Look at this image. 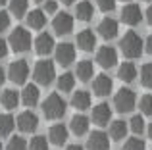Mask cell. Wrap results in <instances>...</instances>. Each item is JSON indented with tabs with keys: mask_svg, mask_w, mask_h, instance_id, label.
Wrapping results in <instances>:
<instances>
[{
	"mask_svg": "<svg viewBox=\"0 0 152 150\" xmlns=\"http://www.w3.org/2000/svg\"><path fill=\"white\" fill-rule=\"evenodd\" d=\"M119 46H121L123 56H127V58H139L142 54V46H145V42H142V39L139 37L135 31H129V33L123 35V39L119 41Z\"/></svg>",
	"mask_w": 152,
	"mask_h": 150,
	"instance_id": "1",
	"label": "cell"
},
{
	"mask_svg": "<svg viewBox=\"0 0 152 150\" xmlns=\"http://www.w3.org/2000/svg\"><path fill=\"white\" fill-rule=\"evenodd\" d=\"M42 114L48 119H60L66 114V100L60 94H50L45 102H42Z\"/></svg>",
	"mask_w": 152,
	"mask_h": 150,
	"instance_id": "2",
	"label": "cell"
},
{
	"mask_svg": "<svg viewBox=\"0 0 152 150\" xmlns=\"http://www.w3.org/2000/svg\"><path fill=\"white\" fill-rule=\"evenodd\" d=\"M8 46H12V50L14 52H27V50L31 48V35L27 29H23V27H18V29L12 31L10 39H8Z\"/></svg>",
	"mask_w": 152,
	"mask_h": 150,
	"instance_id": "3",
	"label": "cell"
},
{
	"mask_svg": "<svg viewBox=\"0 0 152 150\" xmlns=\"http://www.w3.org/2000/svg\"><path fill=\"white\" fill-rule=\"evenodd\" d=\"M135 104H137V96H135V92L131 89H119L118 92H115L114 106H115V110H118L119 114L131 112V110L135 108Z\"/></svg>",
	"mask_w": 152,
	"mask_h": 150,
	"instance_id": "4",
	"label": "cell"
},
{
	"mask_svg": "<svg viewBox=\"0 0 152 150\" xmlns=\"http://www.w3.org/2000/svg\"><path fill=\"white\" fill-rule=\"evenodd\" d=\"M33 77L35 81L39 83V85H50L52 81H54L56 77V69H54V64L48 60H42V62H37V66H35L33 69Z\"/></svg>",
	"mask_w": 152,
	"mask_h": 150,
	"instance_id": "5",
	"label": "cell"
},
{
	"mask_svg": "<svg viewBox=\"0 0 152 150\" xmlns=\"http://www.w3.org/2000/svg\"><path fill=\"white\" fill-rule=\"evenodd\" d=\"M8 77H10L12 83L15 85H23L29 77V64L25 60H18L8 68Z\"/></svg>",
	"mask_w": 152,
	"mask_h": 150,
	"instance_id": "6",
	"label": "cell"
},
{
	"mask_svg": "<svg viewBox=\"0 0 152 150\" xmlns=\"http://www.w3.org/2000/svg\"><path fill=\"white\" fill-rule=\"evenodd\" d=\"M15 125H18L19 131H23V133H33L35 129L39 127V117H37V114H33L31 110H27V112H21L18 116Z\"/></svg>",
	"mask_w": 152,
	"mask_h": 150,
	"instance_id": "7",
	"label": "cell"
},
{
	"mask_svg": "<svg viewBox=\"0 0 152 150\" xmlns=\"http://www.w3.org/2000/svg\"><path fill=\"white\" fill-rule=\"evenodd\" d=\"M75 60V46L69 42H62L56 46V62L60 66H69Z\"/></svg>",
	"mask_w": 152,
	"mask_h": 150,
	"instance_id": "8",
	"label": "cell"
},
{
	"mask_svg": "<svg viewBox=\"0 0 152 150\" xmlns=\"http://www.w3.org/2000/svg\"><path fill=\"white\" fill-rule=\"evenodd\" d=\"M118 31H119V25L115 19L112 17H104L100 23H98V35L104 39V41H112V39L118 37Z\"/></svg>",
	"mask_w": 152,
	"mask_h": 150,
	"instance_id": "9",
	"label": "cell"
},
{
	"mask_svg": "<svg viewBox=\"0 0 152 150\" xmlns=\"http://www.w3.org/2000/svg\"><path fill=\"white\" fill-rule=\"evenodd\" d=\"M96 62L102 66L104 69H110L118 64V52H115L112 46H102L96 52Z\"/></svg>",
	"mask_w": 152,
	"mask_h": 150,
	"instance_id": "10",
	"label": "cell"
},
{
	"mask_svg": "<svg viewBox=\"0 0 152 150\" xmlns=\"http://www.w3.org/2000/svg\"><path fill=\"white\" fill-rule=\"evenodd\" d=\"M52 27H54V31L58 35H67V33L73 31V17L69 14H66V12H62V14H58L54 17Z\"/></svg>",
	"mask_w": 152,
	"mask_h": 150,
	"instance_id": "11",
	"label": "cell"
},
{
	"mask_svg": "<svg viewBox=\"0 0 152 150\" xmlns=\"http://www.w3.org/2000/svg\"><path fill=\"white\" fill-rule=\"evenodd\" d=\"M87 148L89 150H108L110 148V139L102 131H93L87 139Z\"/></svg>",
	"mask_w": 152,
	"mask_h": 150,
	"instance_id": "12",
	"label": "cell"
},
{
	"mask_svg": "<svg viewBox=\"0 0 152 150\" xmlns=\"http://www.w3.org/2000/svg\"><path fill=\"white\" fill-rule=\"evenodd\" d=\"M141 19H142V12L137 4H127V6H123V10H121V21L123 23H127V25H137V23H141Z\"/></svg>",
	"mask_w": 152,
	"mask_h": 150,
	"instance_id": "13",
	"label": "cell"
},
{
	"mask_svg": "<svg viewBox=\"0 0 152 150\" xmlns=\"http://www.w3.org/2000/svg\"><path fill=\"white\" fill-rule=\"evenodd\" d=\"M54 37L48 33H41L37 37V41H35V50H37V54H41V56H46V54H50L52 50H54Z\"/></svg>",
	"mask_w": 152,
	"mask_h": 150,
	"instance_id": "14",
	"label": "cell"
},
{
	"mask_svg": "<svg viewBox=\"0 0 152 150\" xmlns=\"http://www.w3.org/2000/svg\"><path fill=\"white\" fill-rule=\"evenodd\" d=\"M77 46L81 50H85V52H91V50L96 46V37H94V33L91 29H83L81 33L77 35Z\"/></svg>",
	"mask_w": 152,
	"mask_h": 150,
	"instance_id": "15",
	"label": "cell"
},
{
	"mask_svg": "<svg viewBox=\"0 0 152 150\" xmlns=\"http://www.w3.org/2000/svg\"><path fill=\"white\" fill-rule=\"evenodd\" d=\"M110 117H112V110L106 102H100L98 106L93 108V121L96 125H108Z\"/></svg>",
	"mask_w": 152,
	"mask_h": 150,
	"instance_id": "16",
	"label": "cell"
},
{
	"mask_svg": "<svg viewBox=\"0 0 152 150\" xmlns=\"http://www.w3.org/2000/svg\"><path fill=\"white\" fill-rule=\"evenodd\" d=\"M93 89H94V94H98V96H106V94L112 92V89H114V81H112L108 75H98L96 79H94L93 83Z\"/></svg>",
	"mask_w": 152,
	"mask_h": 150,
	"instance_id": "17",
	"label": "cell"
},
{
	"mask_svg": "<svg viewBox=\"0 0 152 150\" xmlns=\"http://www.w3.org/2000/svg\"><path fill=\"white\" fill-rule=\"evenodd\" d=\"M67 133H69V131H67L66 125H62V123L52 125L50 131H48V139H50L52 144H56V146H62V144H66V141H67Z\"/></svg>",
	"mask_w": 152,
	"mask_h": 150,
	"instance_id": "18",
	"label": "cell"
},
{
	"mask_svg": "<svg viewBox=\"0 0 152 150\" xmlns=\"http://www.w3.org/2000/svg\"><path fill=\"white\" fill-rule=\"evenodd\" d=\"M39 96H41V92H39V87L37 85H33V83H31V85H25L23 87V92H21V102L25 106H35L39 102Z\"/></svg>",
	"mask_w": 152,
	"mask_h": 150,
	"instance_id": "19",
	"label": "cell"
},
{
	"mask_svg": "<svg viewBox=\"0 0 152 150\" xmlns=\"http://www.w3.org/2000/svg\"><path fill=\"white\" fill-rule=\"evenodd\" d=\"M75 15H77L79 21H91L93 15H94L93 4H91L89 0H81V2L77 4V8H75Z\"/></svg>",
	"mask_w": 152,
	"mask_h": 150,
	"instance_id": "20",
	"label": "cell"
},
{
	"mask_svg": "<svg viewBox=\"0 0 152 150\" xmlns=\"http://www.w3.org/2000/svg\"><path fill=\"white\" fill-rule=\"evenodd\" d=\"M69 129L75 135H85V133L89 131V117L81 116V114H79V116H73L71 121H69Z\"/></svg>",
	"mask_w": 152,
	"mask_h": 150,
	"instance_id": "21",
	"label": "cell"
},
{
	"mask_svg": "<svg viewBox=\"0 0 152 150\" xmlns=\"http://www.w3.org/2000/svg\"><path fill=\"white\" fill-rule=\"evenodd\" d=\"M0 102H2V106H4L6 110L18 108V104H19V92H18V90H14V89H6V90L2 92Z\"/></svg>",
	"mask_w": 152,
	"mask_h": 150,
	"instance_id": "22",
	"label": "cell"
},
{
	"mask_svg": "<svg viewBox=\"0 0 152 150\" xmlns=\"http://www.w3.org/2000/svg\"><path fill=\"white\" fill-rule=\"evenodd\" d=\"M118 77L121 79V81H125V83L135 81V77H137V68H135V64L123 62V64L119 66V69H118Z\"/></svg>",
	"mask_w": 152,
	"mask_h": 150,
	"instance_id": "23",
	"label": "cell"
},
{
	"mask_svg": "<svg viewBox=\"0 0 152 150\" xmlns=\"http://www.w3.org/2000/svg\"><path fill=\"white\" fill-rule=\"evenodd\" d=\"M71 104L77 110H87L91 106V94L87 92V90H77V92H73V96H71Z\"/></svg>",
	"mask_w": 152,
	"mask_h": 150,
	"instance_id": "24",
	"label": "cell"
},
{
	"mask_svg": "<svg viewBox=\"0 0 152 150\" xmlns=\"http://www.w3.org/2000/svg\"><path fill=\"white\" fill-rule=\"evenodd\" d=\"M27 23L31 29H42L46 23V15L42 10H33L31 14H27Z\"/></svg>",
	"mask_w": 152,
	"mask_h": 150,
	"instance_id": "25",
	"label": "cell"
},
{
	"mask_svg": "<svg viewBox=\"0 0 152 150\" xmlns=\"http://www.w3.org/2000/svg\"><path fill=\"white\" fill-rule=\"evenodd\" d=\"M125 135H127V123L125 121H121V119H115V121H112L110 123V137L114 141H121V139H125Z\"/></svg>",
	"mask_w": 152,
	"mask_h": 150,
	"instance_id": "26",
	"label": "cell"
},
{
	"mask_svg": "<svg viewBox=\"0 0 152 150\" xmlns=\"http://www.w3.org/2000/svg\"><path fill=\"white\" fill-rule=\"evenodd\" d=\"M93 75H94V66L91 60H81L77 64V77L81 81H89Z\"/></svg>",
	"mask_w": 152,
	"mask_h": 150,
	"instance_id": "27",
	"label": "cell"
},
{
	"mask_svg": "<svg viewBox=\"0 0 152 150\" xmlns=\"http://www.w3.org/2000/svg\"><path fill=\"white\" fill-rule=\"evenodd\" d=\"M15 127V119L10 114H0V137H8Z\"/></svg>",
	"mask_w": 152,
	"mask_h": 150,
	"instance_id": "28",
	"label": "cell"
},
{
	"mask_svg": "<svg viewBox=\"0 0 152 150\" xmlns=\"http://www.w3.org/2000/svg\"><path fill=\"white\" fill-rule=\"evenodd\" d=\"M27 6L29 0H10V14L15 17H23L27 14Z\"/></svg>",
	"mask_w": 152,
	"mask_h": 150,
	"instance_id": "29",
	"label": "cell"
},
{
	"mask_svg": "<svg viewBox=\"0 0 152 150\" xmlns=\"http://www.w3.org/2000/svg\"><path fill=\"white\" fill-rule=\"evenodd\" d=\"M73 87H75V77L71 73H62L58 77V89L62 92H69V90H73Z\"/></svg>",
	"mask_w": 152,
	"mask_h": 150,
	"instance_id": "30",
	"label": "cell"
},
{
	"mask_svg": "<svg viewBox=\"0 0 152 150\" xmlns=\"http://www.w3.org/2000/svg\"><path fill=\"white\" fill-rule=\"evenodd\" d=\"M141 83H142V87H146V89H152V62L142 66V69H141Z\"/></svg>",
	"mask_w": 152,
	"mask_h": 150,
	"instance_id": "31",
	"label": "cell"
},
{
	"mask_svg": "<svg viewBox=\"0 0 152 150\" xmlns=\"http://www.w3.org/2000/svg\"><path fill=\"white\" fill-rule=\"evenodd\" d=\"M129 129L135 133V135H141L142 131H145V117L142 116H133L131 117V121H129Z\"/></svg>",
	"mask_w": 152,
	"mask_h": 150,
	"instance_id": "32",
	"label": "cell"
},
{
	"mask_svg": "<svg viewBox=\"0 0 152 150\" xmlns=\"http://www.w3.org/2000/svg\"><path fill=\"white\" fill-rule=\"evenodd\" d=\"M29 150H48V141L41 135L33 137L31 143H29Z\"/></svg>",
	"mask_w": 152,
	"mask_h": 150,
	"instance_id": "33",
	"label": "cell"
},
{
	"mask_svg": "<svg viewBox=\"0 0 152 150\" xmlns=\"http://www.w3.org/2000/svg\"><path fill=\"white\" fill-rule=\"evenodd\" d=\"M29 144L25 143L23 137H12L10 143H8V150H27Z\"/></svg>",
	"mask_w": 152,
	"mask_h": 150,
	"instance_id": "34",
	"label": "cell"
},
{
	"mask_svg": "<svg viewBox=\"0 0 152 150\" xmlns=\"http://www.w3.org/2000/svg\"><path fill=\"white\" fill-rule=\"evenodd\" d=\"M139 108L145 116H152V94H145L139 102Z\"/></svg>",
	"mask_w": 152,
	"mask_h": 150,
	"instance_id": "35",
	"label": "cell"
},
{
	"mask_svg": "<svg viewBox=\"0 0 152 150\" xmlns=\"http://www.w3.org/2000/svg\"><path fill=\"white\" fill-rule=\"evenodd\" d=\"M123 150H146V144L142 139H129L125 144H123Z\"/></svg>",
	"mask_w": 152,
	"mask_h": 150,
	"instance_id": "36",
	"label": "cell"
},
{
	"mask_svg": "<svg viewBox=\"0 0 152 150\" xmlns=\"http://www.w3.org/2000/svg\"><path fill=\"white\" fill-rule=\"evenodd\" d=\"M98 8H100L102 12H114L115 8V0H98Z\"/></svg>",
	"mask_w": 152,
	"mask_h": 150,
	"instance_id": "37",
	"label": "cell"
},
{
	"mask_svg": "<svg viewBox=\"0 0 152 150\" xmlns=\"http://www.w3.org/2000/svg\"><path fill=\"white\" fill-rule=\"evenodd\" d=\"M10 27V14L0 10V31H6Z\"/></svg>",
	"mask_w": 152,
	"mask_h": 150,
	"instance_id": "38",
	"label": "cell"
},
{
	"mask_svg": "<svg viewBox=\"0 0 152 150\" xmlns=\"http://www.w3.org/2000/svg\"><path fill=\"white\" fill-rule=\"evenodd\" d=\"M56 10H58V2L56 0H46V4H45V14H56Z\"/></svg>",
	"mask_w": 152,
	"mask_h": 150,
	"instance_id": "39",
	"label": "cell"
},
{
	"mask_svg": "<svg viewBox=\"0 0 152 150\" xmlns=\"http://www.w3.org/2000/svg\"><path fill=\"white\" fill-rule=\"evenodd\" d=\"M6 54H8V42L0 39V58H6Z\"/></svg>",
	"mask_w": 152,
	"mask_h": 150,
	"instance_id": "40",
	"label": "cell"
},
{
	"mask_svg": "<svg viewBox=\"0 0 152 150\" xmlns=\"http://www.w3.org/2000/svg\"><path fill=\"white\" fill-rule=\"evenodd\" d=\"M145 48H146V52H148L150 56H152V35H150L148 39H146V42H145Z\"/></svg>",
	"mask_w": 152,
	"mask_h": 150,
	"instance_id": "41",
	"label": "cell"
},
{
	"mask_svg": "<svg viewBox=\"0 0 152 150\" xmlns=\"http://www.w3.org/2000/svg\"><path fill=\"white\" fill-rule=\"evenodd\" d=\"M146 21H148V25H152V4L148 6V10H146Z\"/></svg>",
	"mask_w": 152,
	"mask_h": 150,
	"instance_id": "42",
	"label": "cell"
},
{
	"mask_svg": "<svg viewBox=\"0 0 152 150\" xmlns=\"http://www.w3.org/2000/svg\"><path fill=\"white\" fill-rule=\"evenodd\" d=\"M4 81H6V71H4V69L0 68V87L4 85Z\"/></svg>",
	"mask_w": 152,
	"mask_h": 150,
	"instance_id": "43",
	"label": "cell"
},
{
	"mask_svg": "<svg viewBox=\"0 0 152 150\" xmlns=\"http://www.w3.org/2000/svg\"><path fill=\"white\" fill-rule=\"evenodd\" d=\"M66 150H85L83 146H79V144H69V146H67Z\"/></svg>",
	"mask_w": 152,
	"mask_h": 150,
	"instance_id": "44",
	"label": "cell"
},
{
	"mask_svg": "<svg viewBox=\"0 0 152 150\" xmlns=\"http://www.w3.org/2000/svg\"><path fill=\"white\" fill-rule=\"evenodd\" d=\"M148 139H150V141H152V123H150V125H148Z\"/></svg>",
	"mask_w": 152,
	"mask_h": 150,
	"instance_id": "45",
	"label": "cell"
},
{
	"mask_svg": "<svg viewBox=\"0 0 152 150\" xmlns=\"http://www.w3.org/2000/svg\"><path fill=\"white\" fill-rule=\"evenodd\" d=\"M62 2H64V4H73L75 0H62Z\"/></svg>",
	"mask_w": 152,
	"mask_h": 150,
	"instance_id": "46",
	"label": "cell"
},
{
	"mask_svg": "<svg viewBox=\"0 0 152 150\" xmlns=\"http://www.w3.org/2000/svg\"><path fill=\"white\" fill-rule=\"evenodd\" d=\"M8 2V0H0V6H4V4H6Z\"/></svg>",
	"mask_w": 152,
	"mask_h": 150,
	"instance_id": "47",
	"label": "cell"
},
{
	"mask_svg": "<svg viewBox=\"0 0 152 150\" xmlns=\"http://www.w3.org/2000/svg\"><path fill=\"white\" fill-rule=\"evenodd\" d=\"M0 150H2V143H0Z\"/></svg>",
	"mask_w": 152,
	"mask_h": 150,
	"instance_id": "48",
	"label": "cell"
},
{
	"mask_svg": "<svg viewBox=\"0 0 152 150\" xmlns=\"http://www.w3.org/2000/svg\"><path fill=\"white\" fill-rule=\"evenodd\" d=\"M35 2H41V0H35Z\"/></svg>",
	"mask_w": 152,
	"mask_h": 150,
	"instance_id": "49",
	"label": "cell"
}]
</instances>
